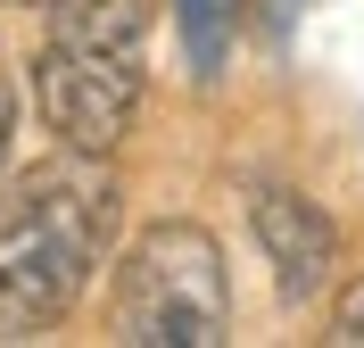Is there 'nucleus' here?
I'll use <instances>...</instances> for the list:
<instances>
[{
  "mask_svg": "<svg viewBox=\"0 0 364 348\" xmlns=\"http://www.w3.org/2000/svg\"><path fill=\"white\" fill-rule=\"evenodd\" d=\"M116 340L124 348H224L232 282L224 249L199 224H149L116 265Z\"/></svg>",
  "mask_w": 364,
  "mask_h": 348,
  "instance_id": "3",
  "label": "nucleus"
},
{
  "mask_svg": "<svg viewBox=\"0 0 364 348\" xmlns=\"http://www.w3.org/2000/svg\"><path fill=\"white\" fill-rule=\"evenodd\" d=\"M17 9H50V0H17Z\"/></svg>",
  "mask_w": 364,
  "mask_h": 348,
  "instance_id": "8",
  "label": "nucleus"
},
{
  "mask_svg": "<svg viewBox=\"0 0 364 348\" xmlns=\"http://www.w3.org/2000/svg\"><path fill=\"white\" fill-rule=\"evenodd\" d=\"M17 174V83H9V58H0V191Z\"/></svg>",
  "mask_w": 364,
  "mask_h": 348,
  "instance_id": "6",
  "label": "nucleus"
},
{
  "mask_svg": "<svg viewBox=\"0 0 364 348\" xmlns=\"http://www.w3.org/2000/svg\"><path fill=\"white\" fill-rule=\"evenodd\" d=\"M331 340H340V348H364V290H348V307H340V324H331Z\"/></svg>",
  "mask_w": 364,
  "mask_h": 348,
  "instance_id": "7",
  "label": "nucleus"
},
{
  "mask_svg": "<svg viewBox=\"0 0 364 348\" xmlns=\"http://www.w3.org/2000/svg\"><path fill=\"white\" fill-rule=\"evenodd\" d=\"M174 25H182V58L199 83L232 67V25H240V0H174Z\"/></svg>",
  "mask_w": 364,
  "mask_h": 348,
  "instance_id": "5",
  "label": "nucleus"
},
{
  "mask_svg": "<svg viewBox=\"0 0 364 348\" xmlns=\"http://www.w3.org/2000/svg\"><path fill=\"white\" fill-rule=\"evenodd\" d=\"M116 241V183L91 149L0 191V340H33L91 290Z\"/></svg>",
  "mask_w": 364,
  "mask_h": 348,
  "instance_id": "1",
  "label": "nucleus"
},
{
  "mask_svg": "<svg viewBox=\"0 0 364 348\" xmlns=\"http://www.w3.org/2000/svg\"><path fill=\"white\" fill-rule=\"evenodd\" d=\"M149 25H158V0H50L33 100L67 149L108 158L133 133L149 92Z\"/></svg>",
  "mask_w": 364,
  "mask_h": 348,
  "instance_id": "2",
  "label": "nucleus"
},
{
  "mask_svg": "<svg viewBox=\"0 0 364 348\" xmlns=\"http://www.w3.org/2000/svg\"><path fill=\"white\" fill-rule=\"evenodd\" d=\"M249 232H257V249H265V265H273V290L290 307H306V299L331 290V274H340V232H331V216H323L306 191L257 183L249 191Z\"/></svg>",
  "mask_w": 364,
  "mask_h": 348,
  "instance_id": "4",
  "label": "nucleus"
}]
</instances>
